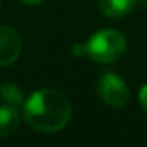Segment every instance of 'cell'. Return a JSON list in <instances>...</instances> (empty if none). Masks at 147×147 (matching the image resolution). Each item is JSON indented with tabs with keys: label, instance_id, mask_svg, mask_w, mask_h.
<instances>
[{
	"label": "cell",
	"instance_id": "6da1fadb",
	"mask_svg": "<svg viewBox=\"0 0 147 147\" xmlns=\"http://www.w3.org/2000/svg\"><path fill=\"white\" fill-rule=\"evenodd\" d=\"M24 117L27 123L36 131H59L68 123L71 117V103L67 95L59 90H36L24 105Z\"/></svg>",
	"mask_w": 147,
	"mask_h": 147
},
{
	"label": "cell",
	"instance_id": "5b68a950",
	"mask_svg": "<svg viewBox=\"0 0 147 147\" xmlns=\"http://www.w3.org/2000/svg\"><path fill=\"white\" fill-rule=\"evenodd\" d=\"M136 0H100V10L105 16L117 19L131 11Z\"/></svg>",
	"mask_w": 147,
	"mask_h": 147
},
{
	"label": "cell",
	"instance_id": "8fae6325",
	"mask_svg": "<svg viewBox=\"0 0 147 147\" xmlns=\"http://www.w3.org/2000/svg\"><path fill=\"white\" fill-rule=\"evenodd\" d=\"M0 8H2V3H0Z\"/></svg>",
	"mask_w": 147,
	"mask_h": 147
},
{
	"label": "cell",
	"instance_id": "8992f818",
	"mask_svg": "<svg viewBox=\"0 0 147 147\" xmlns=\"http://www.w3.org/2000/svg\"><path fill=\"white\" fill-rule=\"evenodd\" d=\"M19 127V114L14 106H0V136L13 134Z\"/></svg>",
	"mask_w": 147,
	"mask_h": 147
},
{
	"label": "cell",
	"instance_id": "3957f363",
	"mask_svg": "<svg viewBox=\"0 0 147 147\" xmlns=\"http://www.w3.org/2000/svg\"><path fill=\"white\" fill-rule=\"evenodd\" d=\"M96 92L106 105L123 108L130 100V90L123 79L114 73H103L96 82Z\"/></svg>",
	"mask_w": 147,
	"mask_h": 147
},
{
	"label": "cell",
	"instance_id": "277c9868",
	"mask_svg": "<svg viewBox=\"0 0 147 147\" xmlns=\"http://www.w3.org/2000/svg\"><path fill=\"white\" fill-rule=\"evenodd\" d=\"M22 40L14 29L0 26V67L11 65L19 59Z\"/></svg>",
	"mask_w": 147,
	"mask_h": 147
},
{
	"label": "cell",
	"instance_id": "ba28073f",
	"mask_svg": "<svg viewBox=\"0 0 147 147\" xmlns=\"http://www.w3.org/2000/svg\"><path fill=\"white\" fill-rule=\"evenodd\" d=\"M139 103H141V108L144 109V112L147 114V84H144L139 90Z\"/></svg>",
	"mask_w": 147,
	"mask_h": 147
},
{
	"label": "cell",
	"instance_id": "7a4b0ae2",
	"mask_svg": "<svg viewBox=\"0 0 147 147\" xmlns=\"http://www.w3.org/2000/svg\"><path fill=\"white\" fill-rule=\"evenodd\" d=\"M127 51V40L120 32L105 29L96 32L86 43V55L100 63H114Z\"/></svg>",
	"mask_w": 147,
	"mask_h": 147
},
{
	"label": "cell",
	"instance_id": "9c48e42d",
	"mask_svg": "<svg viewBox=\"0 0 147 147\" xmlns=\"http://www.w3.org/2000/svg\"><path fill=\"white\" fill-rule=\"evenodd\" d=\"M73 52L76 55H86V45H81V43H78V45H74L73 48Z\"/></svg>",
	"mask_w": 147,
	"mask_h": 147
},
{
	"label": "cell",
	"instance_id": "52a82bcc",
	"mask_svg": "<svg viewBox=\"0 0 147 147\" xmlns=\"http://www.w3.org/2000/svg\"><path fill=\"white\" fill-rule=\"evenodd\" d=\"M0 95L11 106H16L22 101V92H21V89L16 84H11V82H7L0 87Z\"/></svg>",
	"mask_w": 147,
	"mask_h": 147
},
{
	"label": "cell",
	"instance_id": "30bf717a",
	"mask_svg": "<svg viewBox=\"0 0 147 147\" xmlns=\"http://www.w3.org/2000/svg\"><path fill=\"white\" fill-rule=\"evenodd\" d=\"M22 3H27V5H38V3H41L43 0H21Z\"/></svg>",
	"mask_w": 147,
	"mask_h": 147
}]
</instances>
